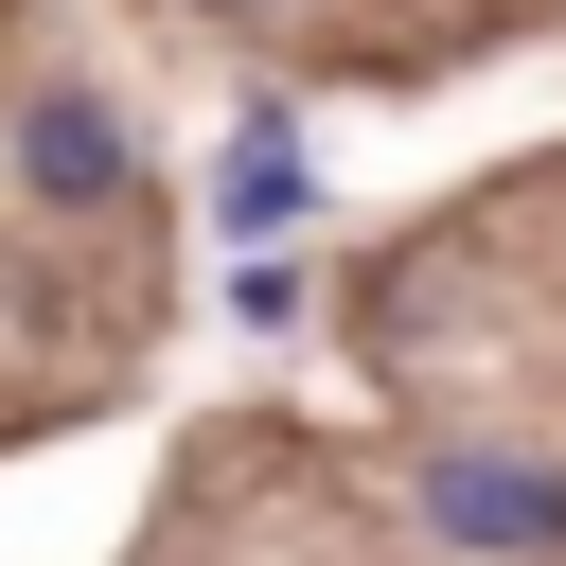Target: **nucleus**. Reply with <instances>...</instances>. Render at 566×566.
<instances>
[{"label":"nucleus","mask_w":566,"mask_h":566,"mask_svg":"<svg viewBox=\"0 0 566 566\" xmlns=\"http://www.w3.org/2000/svg\"><path fill=\"white\" fill-rule=\"evenodd\" d=\"M283 212H301V142L248 124V142H230V230H283Z\"/></svg>","instance_id":"obj_3"},{"label":"nucleus","mask_w":566,"mask_h":566,"mask_svg":"<svg viewBox=\"0 0 566 566\" xmlns=\"http://www.w3.org/2000/svg\"><path fill=\"white\" fill-rule=\"evenodd\" d=\"M18 177H35L53 212H124L142 159H124V124H106L88 88H35V106H18Z\"/></svg>","instance_id":"obj_2"},{"label":"nucleus","mask_w":566,"mask_h":566,"mask_svg":"<svg viewBox=\"0 0 566 566\" xmlns=\"http://www.w3.org/2000/svg\"><path fill=\"white\" fill-rule=\"evenodd\" d=\"M424 513H442L460 548H566V478L478 460V442H442V460H424Z\"/></svg>","instance_id":"obj_1"},{"label":"nucleus","mask_w":566,"mask_h":566,"mask_svg":"<svg viewBox=\"0 0 566 566\" xmlns=\"http://www.w3.org/2000/svg\"><path fill=\"white\" fill-rule=\"evenodd\" d=\"M212 18H248V0H212Z\"/></svg>","instance_id":"obj_4"}]
</instances>
